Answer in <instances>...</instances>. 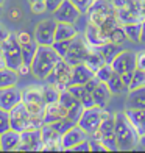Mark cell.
I'll return each mask as SVG.
<instances>
[{"instance_id": "19", "label": "cell", "mask_w": 145, "mask_h": 153, "mask_svg": "<svg viewBox=\"0 0 145 153\" xmlns=\"http://www.w3.org/2000/svg\"><path fill=\"white\" fill-rule=\"evenodd\" d=\"M64 117H67V108H64L59 102L45 105L44 123H53V122H58L61 119H64Z\"/></svg>"}, {"instance_id": "31", "label": "cell", "mask_w": 145, "mask_h": 153, "mask_svg": "<svg viewBox=\"0 0 145 153\" xmlns=\"http://www.w3.org/2000/svg\"><path fill=\"white\" fill-rule=\"evenodd\" d=\"M59 94H61V89L56 88L55 85L45 83V85L42 86V97H44L45 105H48V103H55V102H59Z\"/></svg>"}, {"instance_id": "28", "label": "cell", "mask_w": 145, "mask_h": 153, "mask_svg": "<svg viewBox=\"0 0 145 153\" xmlns=\"http://www.w3.org/2000/svg\"><path fill=\"white\" fill-rule=\"evenodd\" d=\"M19 80V74L17 71L11 69L8 66L0 67V89L2 88H10V86H16Z\"/></svg>"}, {"instance_id": "60", "label": "cell", "mask_w": 145, "mask_h": 153, "mask_svg": "<svg viewBox=\"0 0 145 153\" xmlns=\"http://www.w3.org/2000/svg\"><path fill=\"white\" fill-rule=\"evenodd\" d=\"M0 150H2V149H0Z\"/></svg>"}, {"instance_id": "43", "label": "cell", "mask_w": 145, "mask_h": 153, "mask_svg": "<svg viewBox=\"0 0 145 153\" xmlns=\"http://www.w3.org/2000/svg\"><path fill=\"white\" fill-rule=\"evenodd\" d=\"M89 145H91V152H108L105 144H103L98 137L92 136L91 139H89Z\"/></svg>"}, {"instance_id": "42", "label": "cell", "mask_w": 145, "mask_h": 153, "mask_svg": "<svg viewBox=\"0 0 145 153\" xmlns=\"http://www.w3.org/2000/svg\"><path fill=\"white\" fill-rule=\"evenodd\" d=\"M30 8L33 14H44L47 13V6H45V0H38V2H31Z\"/></svg>"}, {"instance_id": "59", "label": "cell", "mask_w": 145, "mask_h": 153, "mask_svg": "<svg viewBox=\"0 0 145 153\" xmlns=\"http://www.w3.org/2000/svg\"><path fill=\"white\" fill-rule=\"evenodd\" d=\"M31 2H38V0H28V3H31Z\"/></svg>"}, {"instance_id": "21", "label": "cell", "mask_w": 145, "mask_h": 153, "mask_svg": "<svg viewBox=\"0 0 145 153\" xmlns=\"http://www.w3.org/2000/svg\"><path fill=\"white\" fill-rule=\"evenodd\" d=\"M92 97H94L95 106H98V108H106V105L109 103V100H111V97H112V92L109 91V88H108L106 83L100 81L98 85L94 88Z\"/></svg>"}, {"instance_id": "26", "label": "cell", "mask_w": 145, "mask_h": 153, "mask_svg": "<svg viewBox=\"0 0 145 153\" xmlns=\"http://www.w3.org/2000/svg\"><path fill=\"white\" fill-rule=\"evenodd\" d=\"M127 117L131 120V123L139 131V134H145V109H125Z\"/></svg>"}, {"instance_id": "29", "label": "cell", "mask_w": 145, "mask_h": 153, "mask_svg": "<svg viewBox=\"0 0 145 153\" xmlns=\"http://www.w3.org/2000/svg\"><path fill=\"white\" fill-rule=\"evenodd\" d=\"M84 64H86V66L95 74L103 64H106V61H105V58L101 56L100 52L97 50L95 47H91V52H89L87 58H86V61H84Z\"/></svg>"}, {"instance_id": "17", "label": "cell", "mask_w": 145, "mask_h": 153, "mask_svg": "<svg viewBox=\"0 0 145 153\" xmlns=\"http://www.w3.org/2000/svg\"><path fill=\"white\" fill-rule=\"evenodd\" d=\"M20 142H22V137H20V131L17 130H6L0 134V149L2 152H17L20 147Z\"/></svg>"}, {"instance_id": "40", "label": "cell", "mask_w": 145, "mask_h": 153, "mask_svg": "<svg viewBox=\"0 0 145 153\" xmlns=\"http://www.w3.org/2000/svg\"><path fill=\"white\" fill-rule=\"evenodd\" d=\"M83 111H84V106H83L81 103H77L75 106H72V108L67 109V117H69L70 120H73L75 123H78L80 117H81V114H83Z\"/></svg>"}, {"instance_id": "50", "label": "cell", "mask_w": 145, "mask_h": 153, "mask_svg": "<svg viewBox=\"0 0 145 153\" xmlns=\"http://www.w3.org/2000/svg\"><path fill=\"white\" fill-rule=\"evenodd\" d=\"M10 34H11V33H10L8 30H6L5 27L2 25V24H0V45H2V44L5 42V41H6V38H8Z\"/></svg>"}, {"instance_id": "44", "label": "cell", "mask_w": 145, "mask_h": 153, "mask_svg": "<svg viewBox=\"0 0 145 153\" xmlns=\"http://www.w3.org/2000/svg\"><path fill=\"white\" fill-rule=\"evenodd\" d=\"M70 2H72V3L81 11V14H84V13H87L89 6L92 5L94 0H70Z\"/></svg>"}, {"instance_id": "14", "label": "cell", "mask_w": 145, "mask_h": 153, "mask_svg": "<svg viewBox=\"0 0 145 153\" xmlns=\"http://www.w3.org/2000/svg\"><path fill=\"white\" fill-rule=\"evenodd\" d=\"M81 16V11L75 6L70 0H64L61 6L53 13V19L56 22H66V24H75Z\"/></svg>"}, {"instance_id": "5", "label": "cell", "mask_w": 145, "mask_h": 153, "mask_svg": "<svg viewBox=\"0 0 145 153\" xmlns=\"http://www.w3.org/2000/svg\"><path fill=\"white\" fill-rule=\"evenodd\" d=\"M86 14L89 22L100 27L109 16L115 14V6L112 5V0H94Z\"/></svg>"}, {"instance_id": "22", "label": "cell", "mask_w": 145, "mask_h": 153, "mask_svg": "<svg viewBox=\"0 0 145 153\" xmlns=\"http://www.w3.org/2000/svg\"><path fill=\"white\" fill-rule=\"evenodd\" d=\"M22 102L33 105H45L42 97V86H28L22 91Z\"/></svg>"}, {"instance_id": "30", "label": "cell", "mask_w": 145, "mask_h": 153, "mask_svg": "<svg viewBox=\"0 0 145 153\" xmlns=\"http://www.w3.org/2000/svg\"><path fill=\"white\" fill-rule=\"evenodd\" d=\"M106 85L109 88V91L112 92V95H119V94H123V92H128V86L123 83L120 74L114 72L112 76L106 81Z\"/></svg>"}, {"instance_id": "7", "label": "cell", "mask_w": 145, "mask_h": 153, "mask_svg": "<svg viewBox=\"0 0 145 153\" xmlns=\"http://www.w3.org/2000/svg\"><path fill=\"white\" fill-rule=\"evenodd\" d=\"M89 52H91V45L87 44V41L84 39V36H78L72 39L70 42V47H69V50L66 53L64 59L69 62L70 66H75V64H81V62H84Z\"/></svg>"}, {"instance_id": "45", "label": "cell", "mask_w": 145, "mask_h": 153, "mask_svg": "<svg viewBox=\"0 0 145 153\" xmlns=\"http://www.w3.org/2000/svg\"><path fill=\"white\" fill-rule=\"evenodd\" d=\"M16 38H17V41H19L20 45H24V44H27V42H30V41H33L31 34L27 33V31H24V30L17 31V33H16Z\"/></svg>"}, {"instance_id": "46", "label": "cell", "mask_w": 145, "mask_h": 153, "mask_svg": "<svg viewBox=\"0 0 145 153\" xmlns=\"http://www.w3.org/2000/svg\"><path fill=\"white\" fill-rule=\"evenodd\" d=\"M64 0H45V6H47V13H53L56 11L59 6H61V3H63Z\"/></svg>"}, {"instance_id": "37", "label": "cell", "mask_w": 145, "mask_h": 153, "mask_svg": "<svg viewBox=\"0 0 145 153\" xmlns=\"http://www.w3.org/2000/svg\"><path fill=\"white\" fill-rule=\"evenodd\" d=\"M48 125H52V127L56 130L61 136H63L69 128H72L73 125H77V123H75L73 120H70L69 117H64V119H61V120H58V122H53V123H48Z\"/></svg>"}, {"instance_id": "39", "label": "cell", "mask_w": 145, "mask_h": 153, "mask_svg": "<svg viewBox=\"0 0 145 153\" xmlns=\"http://www.w3.org/2000/svg\"><path fill=\"white\" fill-rule=\"evenodd\" d=\"M70 42H72V39H66V41H55V42L52 44V47L58 52V55H59L61 58H64V56H66V53H67V50H69V47H70Z\"/></svg>"}, {"instance_id": "23", "label": "cell", "mask_w": 145, "mask_h": 153, "mask_svg": "<svg viewBox=\"0 0 145 153\" xmlns=\"http://www.w3.org/2000/svg\"><path fill=\"white\" fill-rule=\"evenodd\" d=\"M115 16H117V19H119V22L122 25L133 24V22H142V17L139 14V11L134 10L133 6H125V8L115 10Z\"/></svg>"}, {"instance_id": "53", "label": "cell", "mask_w": 145, "mask_h": 153, "mask_svg": "<svg viewBox=\"0 0 145 153\" xmlns=\"http://www.w3.org/2000/svg\"><path fill=\"white\" fill-rule=\"evenodd\" d=\"M6 66V61H5V55H3V48L0 45V67H5Z\"/></svg>"}, {"instance_id": "4", "label": "cell", "mask_w": 145, "mask_h": 153, "mask_svg": "<svg viewBox=\"0 0 145 153\" xmlns=\"http://www.w3.org/2000/svg\"><path fill=\"white\" fill-rule=\"evenodd\" d=\"M70 78H72V66L69 64L64 58H61L44 81L50 83V85H55L56 88H59L61 91H63V89L69 88V85H70Z\"/></svg>"}, {"instance_id": "48", "label": "cell", "mask_w": 145, "mask_h": 153, "mask_svg": "<svg viewBox=\"0 0 145 153\" xmlns=\"http://www.w3.org/2000/svg\"><path fill=\"white\" fill-rule=\"evenodd\" d=\"M72 152H91V145H89V139L80 142L78 145H75L72 149Z\"/></svg>"}, {"instance_id": "24", "label": "cell", "mask_w": 145, "mask_h": 153, "mask_svg": "<svg viewBox=\"0 0 145 153\" xmlns=\"http://www.w3.org/2000/svg\"><path fill=\"white\" fill-rule=\"evenodd\" d=\"M84 39L87 41V44L91 47H98L101 44L106 42V39L103 38V34L100 33V28L97 25L87 22L86 30H84Z\"/></svg>"}, {"instance_id": "41", "label": "cell", "mask_w": 145, "mask_h": 153, "mask_svg": "<svg viewBox=\"0 0 145 153\" xmlns=\"http://www.w3.org/2000/svg\"><path fill=\"white\" fill-rule=\"evenodd\" d=\"M11 128V120H10V111H5L0 108V134L3 131Z\"/></svg>"}, {"instance_id": "35", "label": "cell", "mask_w": 145, "mask_h": 153, "mask_svg": "<svg viewBox=\"0 0 145 153\" xmlns=\"http://www.w3.org/2000/svg\"><path fill=\"white\" fill-rule=\"evenodd\" d=\"M59 103H61L64 108L69 109V108L75 106L77 103H80V100H78L70 91H69V89H63V91H61V94H59Z\"/></svg>"}, {"instance_id": "33", "label": "cell", "mask_w": 145, "mask_h": 153, "mask_svg": "<svg viewBox=\"0 0 145 153\" xmlns=\"http://www.w3.org/2000/svg\"><path fill=\"white\" fill-rule=\"evenodd\" d=\"M125 30L127 36L129 41L134 42H141V33H142V22H133V24H125L122 25Z\"/></svg>"}, {"instance_id": "54", "label": "cell", "mask_w": 145, "mask_h": 153, "mask_svg": "<svg viewBox=\"0 0 145 153\" xmlns=\"http://www.w3.org/2000/svg\"><path fill=\"white\" fill-rule=\"evenodd\" d=\"M141 42L145 44V20H142V33H141Z\"/></svg>"}, {"instance_id": "9", "label": "cell", "mask_w": 145, "mask_h": 153, "mask_svg": "<svg viewBox=\"0 0 145 153\" xmlns=\"http://www.w3.org/2000/svg\"><path fill=\"white\" fill-rule=\"evenodd\" d=\"M56 20L52 19H44L34 27L33 31V39L39 45H52L55 42V31H56Z\"/></svg>"}, {"instance_id": "57", "label": "cell", "mask_w": 145, "mask_h": 153, "mask_svg": "<svg viewBox=\"0 0 145 153\" xmlns=\"http://www.w3.org/2000/svg\"><path fill=\"white\" fill-rule=\"evenodd\" d=\"M5 3H6V0H0V6H5Z\"/></svg>"}, {"instance_id": "8", "label": "cell", "mask_w": 145, "mask_h": 153, "mask_svg": "<svg viewBox=\"0 0 145 153\" xmlns=\"http://www.w3.org/2000/svg\"><path fill=\"white\" fill-rule=\"evenodd\" d=\"M103 109L105 108L92 106V108H84V111H83V114L78 120V125L89 136H94L97 133V130H98L101 119H103Z\"/></svg>"}, {"instance_id": "1", "label": "cell", "mask_w": 145, "mask_h": 153, "mask_svg": "<svg viewBox=\"0 0 145 153\" xmlns=\"http://www.w3.org/2000/svg\"><path fill=\"white\" fill-rule=\"evenodd\" d=\"M114 120H115V142H117V149L122 152H129L134 150L139 145V139L141 134L136 130V127L131 120L127 117L125 111L114 114Z\"/></svg>"}, {"instance_id": "38", "label": "cell", "mask_w": 145, "mask_h": 153, "mask_svg": "<svg viewBox=\"0 0 145 153\" xmlns=\"http://www.w3.org/2000/svg\"><path fill=\"white\" fill-rule=\"evenodd\" d=\"M112 74H114V69H112V66L109 64V62H106V64H103L98 71L95 72V76L98 78L100 81H103V83H106L109 78L112 76Z\"/></svg>"}, {"instance_id": "2", "label": "cell", "mask_w": 145, "mask_h": 153, "mask_svg": "<svg viewBox=\"0 0 145 153\" xmlns=\"http://www.w3.org/2000/svg\"><path fill=\"white\" fill-rule=\"evenodd\" d=\"M59 59L61 56L52 45H39L36 50V55H34V58L31 61V66H30L31 74L38 80L44 81Z\"/></svg>"}, {"instance_id": "18", "label": "cell", "mask_w": 145, "mask_h": 153, "mask_svg": "<svg viewBox=\"0 0 145 153\" xmlns=\"http://www.w3.org/2000/svg\"><path fill=\"white\" fill-rule=\"evenodd\" d=\"M125 108H128V109H145V86L129 89L127 92Z\"/></svg>"}, {"instance_id": "32", "label": "cell", "mask_w": 145, "mask_h": 153, "mask_svg": "<svg viewBox=\"0 0 145 153\" xmlns=\"http://www.w3.org/2000/svg\"><path fill=\"white\" fill-rule=\"evenodd\" d=\"M20 47H22V61L25 62V64L31 66V61L34 58V55H36V50H38L39 44L33 39V41H30V42H27V44L20 45Z\"/></svg>"}, {"instance_id": "47", "label": "cell", "mask_w": 145, "mask_h": 153, "mask_svg": "<svg viewBox=\"0 0 145 153\" xmlns=\"http://www.w3.org/2000/svg\"><path fill=\"white\" fill-rule=\"evenodd\" d=\"M136 67L145 71V50L136 52Z\"/></svg>"}, {"instance_id": "56", "label": "cell", "mask_w": 145, "mask_h": 153, "mask_svg": "<svg viewBox=\"0 0 145 153\" xmlns=\"http://www.w3.org/2000/svg\"><path fill=\"white\" fill-rule=\"evenodd\" d=\"M139 145L145 150V134H141V139H139Z\"/></svg>"}, {"instance_id": "13", "label": "cell", "mask_w": 145, "mask_h": 153, "mask_svg": "<svg viewBox=\"0 0 145 153\" xmlns=\"http://www.w3.org/2000/svg\"><path fill=\"white\" fill-rule=\"evenodd\" d=\"M86 139H89V134L77 123L61 136V150H72L75 145H78Z\"/></svg>"}, {"instance_id": "3", "label": "cell", "mask_w": 145, "mask_h": 153, "mask_svg": "<svg viewBox=\"0 0 145 153\" xmlns=\"http://www.w3.org/2000/svg\"><path fill=\"white\" fill-rule=\"evenodd\" d=\"M95 137H98L100 141L105 144V147L108 152H117V142H115V120L114 114L106 111V108L103 109V119L97 133L94 134Z\"/></svg>"}, {"instance_id": "51", "label": "cell", "mask_w": 145, "mask_h": 153, "mask_svg": "<svg viewBox=\"0 0 145 153\" xmlns=\"http://www.w3.org/2000/svg\"><path fill=\"white\" fill-rule=\"evenodd\" d=\"M31 72V67L28 64H25V62H22L19 67H17V74L19 75H27V74H30Z\"/></svg>"}, {"instance_id": "27", "label": "cell", "mask_w": 145, "mask_h": 153, "mask_svg": "<svg viewBox=\"0 0 145 153\" xmlns=\"http://www.w3.org/2000/svg\"><path fill=\"white\" fill-rule=\"evenodd\" d=\"M97 50L100 52V55L103 58H105V61L106 62H109L111 64L112 62V59L119 55L123 48H122V45H119V44H112V42H109V41H106L105 44H101V45H98V47H95Z\"/></svg>"}, {"instance_id": "20", "label": "cell", "mask_w": 145, "mask_h": 153, "mask_svg": "<svg viewBox=\"0 0 145 153\" xmlns=\"http://www.w3.org/2000/svg\"><path fill=\"white\" fill-rule=\"evenodd\" d=\"M95 74L89 69L84 62L81 64H75L72 66V78H70V85H86V83L94 78ZM69 85V86H70Z\"/></svg>"}, {"instance_id": "52", "label": "cell", "mask_w": 145, "mask_h": 153, "mask_svg": "<svg viewBox=\"0 0 145 153\" xmlns=\"http://www.w3.org/2000/svg\"><path fill=\"white\" fill-rule=\"evenodd\" d=\"M10 17H11L13 20L20 19V10H19V8H13V10L10 11Z\"/></svg>"}, {"instance_id": "11", "label": "cell", "mask_w": 145, "mask_h": 153, "mask_svg": "<svg viewBox=\"0 0 145 153\" xmlns=\"http://www.w3.org/2000/svg\"><path fill=\"white\" fill-rule=\"evenodd\" d=\"M22 142L17 152H42V136L41 128H28L20 133Z\"/></svg>"}, {"instance_id": "58", "label": "cell", "mask_w": 145, "mask_h": 153, "mask_svg": "<svg viewBox=\"0 0 145 153\" xmlns=\"http://www.w3.org/2000/svg\"><path fill=\"white\" fill-rule=\"evenodd\" d=\"M2 14H3V6H0V17H2Z\"/></svg>"}, {"instance_id": "36", "label": "cell", "mask_w": 145, "mask_h": 153, "mask_svg": "<svg viewBox=\"0 0 145 153\" xmlns=\"http://www.w3.org/2000/svg\"><path fill=\"white\" fill-rule=\"evenodd\" d=\"M142 86H145V71L136 67V71L133 72L131 83L128 86V91H129V89H136V88H142Z\"/></svg>"}, {"instance_id": "49", "label": "cell", "mask_w": 145, "mask_h": 153, "mask_svg": "<svg viewBox=\"0 0 145 153\" xmlns=\"http://www.w3.org/2000/svg\"><path fill=\"white\" fill-rule=\"evenodd\" d=\"M112 5L115 6V10L125 8V6H129L131 5V0H112Z\"/></svg>"}, {"instance_id": "55", "label": "cell", "mask_w": 145, "mask_h": 153, "mask_svg": "<svg viewBox=\"0 0 145 153\" xmlns=\"http://www.w3.org/2000/svg\"><path fill=\"white\" fill-rule=\"evenodd\" d=\"M139 13H141V17H142V20H145V0H144L142 5H141V10H139Z\"/></svg>"}, {"instance_id": "34", "label": "cell", "mask_w": 145, "mask_h": 153, "mask_svg": "<svg viewBox=\"0 0 145 153\" xmlns=\"http://www.w3.org/2000/svg\"><path fill=\"white\" fill-rule=\"evenodd\" d=\"M108 41H109V42H112V44H119V45H122L123 42H127L128 36H127L125 30H123V27L119 25L117 28H114L111 33L108 34Z\"/></svg>"}, {"instance_id": "10", "label": "cell", "mask_w": 145, "mask_h": 153, "mask_svg": "<svg viewBox=\"0 0 145 153\" xmlns=\"http://www.w3.org/2000/svg\"><path fill=\"white\" fill-rule=\"evenodd\" d=\"M10 120H11V128L20 131V133L28 128H33L31 116L24 102H20L19 105H16L10 111Z\"/></svg>"}, {"instance_id": "6", "label": "cell", "mask_w": 145, "mask_h": 153, "mask_svg": "<svg viewBox=\"0 0 145 153\" xmlns=\"http://www.w3.org/2000/svg\"><path fill=\"white\" fill-rule=\"evenodd\" d=\"M3 48V55H5V61H6V66L17 71V67L22 64V47H20L19 41L16 38V33H11L6 41L2 44Z\"/></svg>"}, {"instance_id": "12", "label": "cell", "mask_w": 145, "mask_h": 153, "mask_svg": "<svg viewBox=\"0 0 145 153\" xmlns=\"http://www.w3.org/2000/svg\"><path fill=\"white\" fill-rule=\"evenodd\" d=\"M111 66L114 69V72L117 74H129L136 71V52L131 50H123L117 55V56L112 59Z\"/></svg>"}, {"instance_id": "16", "label": "cell", "mask_w": 145, "mask_h": 153, "mask_svg": "<svg viewBox=\"0 0 145 153\" xmlns=\"http://www.w3.org/2000/svg\"><path fill=\"white\" fill-rule=\"evenodd\" d=\"M20 102H22V91H19L16 86L0 89V108L2 109L11 111Z\"/></svg>"}, {"instance_id": "25", "label": "cell", "mask_w": 145, "mask_h": 153, "mask_svg": "<svg viewBox=\"0 0 145 153\" xmlns=\"http://www.w3.org/2000/svg\"><path fill=\"white\" fill-rule=\"evenodd\" d=\"M78 36V30L75 28V24H66V22H58L56 24V31H55V41H66V39H73Z\"/></svg>"}, {"instance_id": "15", "label": "cell", "mask_w": 145, "mask_h": 153, "mask_svg": "<svg viewBox=\"0 0 145 153\" xmlns=\"http://www.w3.org/2000/svg\"><path fill=\"white\" fill-rule=\"evenodd\" d=\"M41 136H42V150L45 152L61 150V134L52 125L44 123L41 127Z\"/></svg>"}]
</instances>
